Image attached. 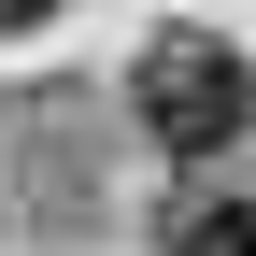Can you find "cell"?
Returning a JSON list of instances; mask_svg holds the SVG:
<instances>
[{"instance_id":"3957f363","label":"cell","mask_w":256,"mask_h":256,"mask_svg":"<svg viewBox=\"0 0 256 256\" xmlns=\"http://www.w3.org/2000/svg\"><path fill=\"white\" fill-rule=\"evenodd\" d=\"M28 14H57V0H0V28H28Z\"/></svg>"},{"instance_id":"6da1fadb","label":"cell","mask_w":256,"mask_h":256,"mask_svg":"<svg viewBox=\"0 0 256 256\" xmlns=\"http://www.w3.org/2000/svg\"><path fill=\"white\" fill-rule=\"evenodd\" d=\"M128 100H142V128H156L171 156H228L242 128H256V72L214 43V28H171V43H142Z\"/></svg>"},{"instance_id":"7a4b0ae2","label":"cell","mask_w":256,"mask_h":256,"mask_svg":"<svg viewBox=\"0 0 256 256\" xmlns=\"http://www.w3.org/2000/svg\"><path fill=\"white\" fill-rule=\"evenodd\" d=\"M171 256H256V200H185L171 214Z\"/></svg>"}]
</instances>
